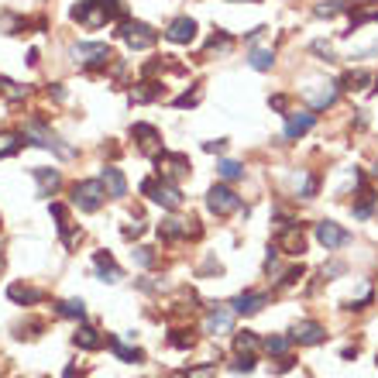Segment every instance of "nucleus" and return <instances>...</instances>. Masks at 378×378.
Instances as JSON below:
<instances>
[{"instance_id": "f257e3e1", "label": "nucleus", "mask_w": 378, "mask_h": 378, "mask_svg": "<svg viewBox=\"0 0 378 378\" xmlns=\"http://www.w3.org/2000/svg\"><path fill=\"white\" fill-rule=\"evenodd\" d=\"M141 193L145 196H152L159 207H166V210H179L182 207V193H179V186L175 182H168V179H145L141 182Z\"/></svg>"}, {"instance_id": "f03ea898", "label": "nucleus", "mask_w": 378, "mask_h": 378, "mask_svg": "<svg viewBox=\"0 0 378 378\" xmlns=\"http://www.w3.org/2000/svg\"><path fill=\"white\" fill-rule=\"evenodd\" d=\"M73 203L83 213H96L103 207V182L100 179H86V182H76L73 186Z\"/></svg>"}, {"instance_id": "7ed1b4c3", "label": "nucleus", "mask_w": 378, "mask_h": 378, "mask_svg": "<svg viewBox=\"0 0 378 378\" xmlns=\"http://www.w3.org/2000/svg\"><path fill=\"white\" fill-rule=\"evenodd\" d=\"M73 17L89 28V31H96V28H103L107 21H110V10L100 3V0H80V7H73Z\"/></svg>"}, {"instance_id": "20e7f679", "label": "nucleus", "mask_w": 378, "mask_h": 378, "mask_svg": "<svg viewBox=\"0 0 378 378\" xmlns=\"http://www.w3.org/2000/svg\"><path fill=\"white\" fill-rule=\"evenodd\" d=\"M117 35H121V38H124L131 48H152V45H155V38H159V35H155V31H152L145 21H127V17L121 21Z\"/></svg>"}, {"instance_id": "39448f33", "label": "nucleus", "mask_w": 378, "mask_h": 378, "mask_svg": "<svg viewBox=\"0 0 378 378\" xmlns=\"http://www.w3.org/2000/svg\"><path fill=\"white\" fill-rule=\"evenodd\" d=\"M207 207L217 217H231V213L241 210V196L234 189H227V186H213L210 193H207Z\"/></svg>"}, {"instance_id": "423d86ee", "label": "nucleus", "mask_w": 378, "mask_h": 378, "mask_svg": "<svg viewBox=\"0 0 378 378\" xmlns=\"http://www.w3.org/2000/svg\"><path fill=\"white\" fill-rule=\"evenodd\" d=\"M73 55H76V62L86 66V69H96V66H107L114 55H110V48L103 42H86V45H76L73 48Z\"/></svg>"}, {"instance_id": "0eeeda50", "label": "nucleus", "mask_w": 378, "mask_h": 378, "mask_svg": "<svg viewBox=\"0 0 378 378\" xmlns=\"http://www.w3.org/2000/svg\"><path fill=\"white\" fill-rule=\"evenodd\" d=\"M24 134H28V138H35V145H42V148H48V152H59L62 159H69V155H73V148H66V145H62V141H59V138H55V134H52L42 121H28V124H24Z\"/></svg>"}, {"instance_id": "6e6552de", "label": "nucleus", "mask_w": 378, "mask_h": 378, "mask_svg": "<svg viewBox=\"0 0 378 378\" xmlns=\"http://www.w3.org/2000/svg\"><path fill=\"white\" fill-rule=\"evenodd\" d=\"M317 241H320L327 252H334V248L351 245V234H347L344 227H337L334 220H324V224H317Z\"/></svg>"}, {"instance_id": "1a4fd4ad", "label": "nucleus", "mask_w": 378, "mask_h": 378, "mask_svg": "<svg viewBox=\"0 0 378 378\" xmlns=\"http://www.w3.org/2000/svg\"><path fill=\"white\" fill-rule=\"evenodd\" d=\"M131 138L138 141V148H141L145 155H162V134L152 124H134L131 127Z\"/></svg>"}, {"instance_id": "9d476101", "label": "nucleus", "mask_w": 378, "mask_h": 378, "mask_svg": "<svg viewBox=\"0 0 378 378\" xmlns=\"http://www.w3.org/2000/svg\"><path fill=\"white\" fill-rule=\"evenodd\" d=\"M159 175L168 179V182L189 175V159H186V155H168V152H162V155H159Z\"/></svg>"}, {"instance_id": "9b49d317", "label": "nucleus", "mask_w": 378, "mask_h": 378, "mask_svg": "<svg viewBox=\"0 0 378 378\" xmlns=\"http://www.w3.org/2000/svg\"><path fill=\"white\" fill-rule=\"evenodd\" d=\"M166 38L175 45H189L196 38V21H193V17H175L166 28Z\"/></svg>"}, {"instance_id": "f8f14e48", "label": "nucleus", "mask_w": 378, "mask_h": 378, "mask_svg": "<svg viewBox=\"0 0 378 378\" xmlns=\"http://www.w3.org/2000/svg\"><path fill=\"white\" fill-rule=\"evenodd\" d=\"M293 340H299V344H324V340H327V330H324L320 324H313V320H303V324L293 327Z\"/></svg>"}, {"instance_id": "ddd939ff", "label": "nucleus", "mask_w": 378, "mask_h": 378, "mask_svg": "<svg viewBox=\"0 0 378 378\" xmlns=\"http://www.w3.org/2000/svg\"><path fill=\"white\" fill-rule=\"evenodd\" d=\"M100 182H103V189H107L110 196H117V200H121V196H124V193H127L124 172H121V168H114V166H107V168H103V175H100Z\"/></svg>"}, {"instance_id": "4468645a", "label": "nucleus", "mask_w": 378, "mask_h": 378, "mask_svg": "<svg viewBox=\"0 0 378 378\" xmlns=\"http://www.w3.org/2000/svg\"><path fill=\"white\" fill-rule=\"evenodd\" d=\"M317 124V117L313 114H306V110H299V114H289V124H286V138L296 141V138H303L310 127Z\"/></svg>"}, {"instance_id": "2eb2a0df", "label": "nucleus", "mask_w": 378, "mask_h": 378, "mask_svg": "<svg viewBox=\"0 0 378 378\" xmlns=\"http://www.w3.org/2000/svg\"><path fill=\"white\" fill-rule=\"evenodd\" d=\"M265 303H268V296H261V293H241L238 299H234V313H241V317H252V313H258Z\"/></svg>"}, {"instance_id": "dca6fc26", "label": "nucleus", "mask_w": 378, "mask_h": 378, "mask_svg": "<svg viewBox=\"0 0 378 378\" xmlns=\"http://www.w3.org/2000/svg\"><path fill=\"white\" fill-rule=\"evenodd\" d=\"M303 245H306L303 231H299L296 224H289V227H286V234L279 238V252H286V254H299V252H303Z\"/></svg>"}, {"instance_id": "f3484780", "label": "nucleus", "mask_w": 378, "mask_h": 378, "mask_svg": "<svg viewBox=\"0 0 378 378\" xmlns=\"http://www.w3.org/2000/svg\"><path fill=\"white\" fill-rule=\"evenodd\" d=\"M73 344L83 347V351H100L107 344V337L100 334V330H93V327H80V334L73 337Z\"/></svg>"}, {"instance_id": "a211bd4d", "label": "nucleus", "mask_w": 378, "mask_h": 378, "mask_svg": "<svg viewBox=\"0 0 378 378\" xmlns=\"http://www.w3.org/2000/svg\"><path fill=\"white\" fill-rule=\"evenodd\" d=\"M234 327V313L231 310H213L207 317V334H227Z\"/></svg>"}, {"instance_id": "6ab92c4d", "label": "nucleus", "mask_w": 378, "mask_h": 378, "mask_svg": "<svg viewBox=\"0 0 378 378\" xmlns=\"http://www.w3.org/2000/svg\"><path fill=\"white\" fill-rule=\"evenodd\" d=\"M93 265H96L100 279H107V282H117V279H121V268L114 265V258H110V254L96 252V258H93Z\"/></svg>"}, {"instance_id": "aec40b11", "label": "nucleus", "mask_w": 378, "mask_h": 378, "mask_svg": "<svg viewBox=\"0 0 378 378\" xmlns=\"http://www.w3.org/2000/svg\"><path fill=\"white\" fill-rule=\"evenodd\" d=\"M35 179H38V186H42V189H38L42 196H52V193L59 189V182H62L55 168H35Z\"/></svg>"}, {"instance_id": "412c9836", "label": "nucleus", "mask_w": 378, "mask_h": 378, "mask_svg": "<svg viewBox=\"0 0 378 378\" xmlns=\"http://www.w3.org/2000/svg\"><path fill=\"white\" fill-rule=\"evenodd\" d=\"M21 134H14V131H0V159H10V155H17L21 152Z\"/></svg>"}, {"instance_id": "4be33fe9", "label": "nucleus", "mask_w": 378, "mask_h": 378, "mask_svg": "<svg viewBox=\"0 0 378 378\" xmlns=\"http://www.w3.org/2000/svg\"><path fill=\"white\" fill-rule=\"evenodd\" d=\"M59 317H66V320H83L86 303L83 299H66V303H59Z\"/></svg>"}, {"instance_id": "5701e85b", "label": "nucleus", "mask_w": 378, "mask_h": 378, "mask_svg": "<svg viewBox=\"0 0 378 378\" xmlns=\"http://www.w3.org/2000/svg\"><path fill=\"white\" fill-rule=\"evenodd\" d=\"M159 234H162V238H189V234H193V227H189L186 220H166Z\"/></svg>"}, {"instance_id": "b1692460", "label": "nucleus", "mask_w": 378, "mask_h": 378, "mask_svg": "<svg viewBox=\"0 0 378 378\" xmlns=\"http://www.w3.org/2000/svg\"><path fill=\"white\" fill-rule=\"evenodd\" d=\"M7 296H10L14 303H24V306H31V303H38V299H42V293H38V289H28V286H10V289H7Z\"/></svg>"}, {"instance_id": "393cba45", "label": "nucleus", "mask_w": 378, "mask_h": 378, "mask_svg": "<svg viewBox=\"0 0 378 378\" xmlns=\"http://www.w3.org/2000/svg\"><path fill=\"white\" fill-rule=\"evenodd\" d=\"M337 100V89L327 83V89H317V93H310V103H313V110H324V107H330Z\"/></svg>"}, {"instance_id": "a878e982", "label": "nucleus", "mask_w": 378, "mask_h": 378, "mask_svg": "<svg viewBox=\"0 0 378 378\" xmlns=\"http://www.w3.org/2000/svg\"><path fill=\"white\" fill-rule=\"evenodd\" d=\"M252 69H258V73H265V69H272V62H275V55L272 52H265V48H254L252 52Z\"/></svg>"}, {"instance_id": "bb28decb", "label": "nucleus", "mask_w": 378, "mask_h": 378, "mask_svg": "<svg viewBox=\"0 0 378 378\" xmlns=\"http://www.w3.org/2000/svg\"><path fill=\"white\" fill-rule=\"evenodd\" d=\"M234 347H238L241 354H254V351H258V337H254L252 330H245V334L234 337Z\"/></svg>"}, {"instance_id": "cd10ccee", "label": "nucleus", "mask_w": 378, "mask_h": 378, "mask_svg": "<svg viewBox=\"0 0 378 378\" xmlns=\"http://www.w3.org/2000/svg\"><path fill=\"white\" fill-rule=\"evenodd\" d=\"M182 378H217V365L207 361V365H196V368H186Z\"/></svg>"}, {"instance_id": "c85d7f7f", "label": "nucleus", "mask_w": 378, "mask_h": 378, "mask_svg": "<svg viewBox=\"0 0 378 378\" xmlns=\"http://www.w3.org/2000/svg\"><path fill=\"white\" fill-rule=\"evenodd\" d=\"M217 172H220V179H227V182H234V179H241V175H245V168L238 166V162H220Z\"/></svg>"}, {"instance_id": "c756f323", "label": "nucleus", "mask_w": 378, "mask_h": 378, "mask_svg": "<svg viewBox=\"0 0 378 378\" xmlns=\"http://www.w3.org/2000/svg\"><path fill=\"white\" fill-rule=\"evenodd\" d=\"M159 93H162V89H159V83H141V89H134L131 96H134L138 103H145V100H155Z\"/></svg>"}, {"instance_id": "7c9ffc66", "label": "nucleus", "mask_w": 378, "mask_h": 378, "mask_svg": "<svg viewBox=\"0 0 378 378\" xmlns=\"http://www.w3.org/2000/svg\"><path fill=\"white\" fill-rule=\"evenodd\" d=\"M365 83H368V73L365 69H354V73L344 76V89H361Z\"/></svg>"}, {"instance_id": "2f4dec72", "label": "nucleus", "mask_w": 378, "mask_h": 378, "mask_svg": "<svg viewBox=\"0 0 378 378\" xmlns=\"http://www.w3.org/2000/svg\"><path fill=\"white\" fill-rule=\"evenodd\" d=\"M344 7H347V3H340V0H327V3H320L313 14H317V17H334V14H340Z\"/></svg>"}, {"instance_id": "473e14b6", "label": "nucleus", "mask_w": 378, "mask_h": 378, "mask_svg": "<svg viewBox=\"0 0 378 378\" xmlns=\"http://www.w3.org/2000/svg\"><path fill=\"white\" fill-rule=\"evenodd\" d=\"M110 344H114V351H117L121 361H141V351H138V347H124V344H117V340H110Z\"/></svg>"}, {"instance_id": "72a5a7b5", "label": "nucleus", "mask_w": 378, "mask_h": 378, "mask_svg": "<svg viewBox=\"0 0 378 378\" xmlns=\"http://www.w3.org/2000/svg\"><path fill=\"white\" fill-rule=\"evenodd\" d=\"M265 351H268V354H286V351H289V340H286V337H268V340H265Z\"/></svg>"}, {"instance_id": "f704fd0d", "label": "nucleus", "mask_w": 378, "mask_h": 378, "mask_svg": "<svg viewBox=\"0 0 378 378\" xmlns=\"http://www.w3.org/2000/svg\"><path fill=\"white\" fill-rule=\"evenodd\" d=\"M193 103H200V89H196V93H182V96L175 100V107H193Z\"/></svg>"}, {"instance_id": "c9c22d12", "label": "nucleus", "mask_w": 378, "mask_h": 378, "mask_svg": "<svg viewBox=\"0 0 378 378\" xmlns=\"http://www.w3.org/2000/svg\"><path fill=\"white\" fill-rule=\"evenodd\" d=\"M100 3L110 10V17H121V14H124V3H121V0H100Z\"/></svg>"}, {"instance_id": "e433bc0d", "label": "nucleus", "mask_w": 378, "mask_h": 378, "mask_svg": "<svg viewBox=\"0 0 378 378\" xmlns=\"http://www.w3.org/2000/svg\"><path fill=\"white\" fill-rule=\"evenodd\" d=\"M134 258H138V265H145V268H148V265L155 261V258H152V252H148V248H134Z\"/></svg>"}, {"instance_id": "4c0bfd02", "label": "nucleus", "mask_w": 378, "mask_h": 378, "mask_svg": "<svg viewBox=\"0 0 378 378\" xmlns=\"http://www.w3.org/2000/svg\"><path fill=\"white\" fill-rule=\"evenodd\" d=\"M224 145H227V141H207L203 148H207V152H224Z\"/></svg>"}, {"instance_id": "58836bf2", "label": "nucleus", "mask_w": 378, "mask_h": 378, "mask_svg": "<svg viewBox=\"0 0 378 378\" xmlns=\"http://www.w3.org/2000/svg\"><path fill=\"white\" fill-rule=\"evenodd\" d=\"M272 107L275 110H286V96H272Z\"/></svg>"}, {"instance_id": "ea45409f", "label": "nucleus", "mask_w": 378, "mask_h": 378, "mask_svg": "<svg viewBox=\"0 0 378 378\" xmlns=\"http://www.w3.org/2000/svg\"><path fill=\"white\" fill-rule=\"evenodd\" d=\"M0 272H3V258H0Z\"/></svg>"}, {"instance_id": "a19ab883", "label": "nucleus", "mask_w": 378, "mask_h": 378, "mask_svg": "<svg viewBox=\"0 0 378 378\" xmlns=\"http://www.w3.org/2000/svg\"><path fill=\"white\" fill-rule=\"evenodd\" d=\"M375 175H378V162H375Z\"/></svg>"}, {"instance_id": "79ce46f5", "label": "nucleus", "mask_w": 378, "mask_h": 378, "mask_svg": "<svg viewBox=\"0 0 378 378\" xmlns=\"http://www.w3.org/2000/svg\"><path fill=\"white\" fill-rule=\"evenodd\" d=\"M375 83H378V80H375Z\"/></svg>"}]
</instances>
